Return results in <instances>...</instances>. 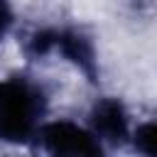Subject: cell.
<instances>
[{
  "mask_svg": "<svg viewBox=\"0 0 157 157\" xmlns=\"http://www.w3.org/2000/svg\"><path fill=\"white\" fill-rule=\"evenodd\" d=\"M91 130L108 142H123L130 135V125H128V115L125 108L115 101V98H103L93 105L91 110Z\"/></svg>",
  "mask_w": 157,
  "mask_h": 157,
  "instance_id": "cell-4",
  "label": "cell"
},
{
  "mask_svg": "<svg viewBox=\"0 0 157 157\" xmlns=\"http://www.w3.org/2000/svg\"><path fill=\"white\" fill-rule=\"evenodd\" d=\"M27 52L34 56L49 54V52H59L61 56H66L69 61H74L86 76H96V54H93V44L74 32V29H42L37 34L29 37L27 42Z\"/></svg>",
  "mask_w": 157,
  "mask_h": 157,
  "instance_id": "cell-3",
  "label": "cell"
},
{
  "mask_svg": "<svg viewBox=\"0 0 157 157\" xmlns=\"http://www.w3.org/2000/svg\"><path fill=\"white\" fill-rule=\"evenodd\" d=\"M42 150L49 157H105L103 140L71 120L44 123L37 132Z\"/></svg>",
  "mask_w": 157,
  "mask_h": 157,
  "instance_id": "cell-2",
  "label": "cell"
},
{
  "mask_svg": "<svg viewBox=\"0 0 157 157\" xmlns=\"http://www.w3.org/2000/svg\"><path fill=\"white\" fill-rule=\"evenodd\" d=\"M47 113L44 88L22 74L0 78V140L27 142L37 137Z\"/></svg>",
  "mask_w": 157,
  "mask_h": 157,
  "instance_id": "cell-1",
  "label": "cell"
},
{
  "mask_svg": "<svg viewBox=\"0 0 157 157\" xmlns=\"http://www.w3.org/2000/svg\"><path fill=\"white\" fill-rule=\"evenodd\" d=\"M132 145L140 155L157 157V118L137 125V130L132 132Z\"/></svg>",
  "mask_w": 157,
  "mask_h": 157,
  "instance_id": "cell-5",
  "label": "cell"
},
{
  "mask_svg": "<svg viewBox=\"0 0 157 157\" xmlns=\"http://www.w3.org/2000/svg\"><path fill=\"white\" fill-rule=\"evenodd\" d=\"M12 27V7L7 0H0V39L10 32Z\"/></svg>",
  "mask_w": 157,
  "mask_h": 157,
  "instance_id": "cell-6",
  "label": "cell"
}]
</instances>
